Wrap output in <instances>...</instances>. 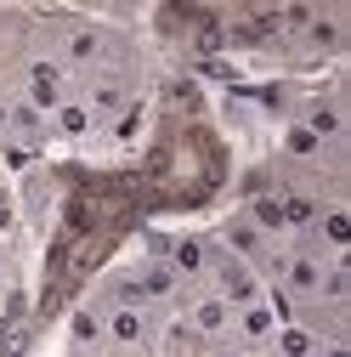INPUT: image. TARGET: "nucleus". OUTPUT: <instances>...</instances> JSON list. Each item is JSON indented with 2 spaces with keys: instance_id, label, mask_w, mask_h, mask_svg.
I'll list each match as a JSON object with an SVG mask.
<instances>
[{
  "instance_id": "f03ea898",
  "label": "nucleus",
  "mask_w": 351,
  "mask_h": 357,
  "mask_svg": "<svg viewBox=\"0 0 351 357\" xmlns=\"http://www.w3.org/2000/svg\"><path fill=\"white\" fill-rule=\"evenodd\" d=\"M6 221H12V204H6V193H0V227H6Z\"/></svg>"
},
{
  "instance_id": "f257e3e1",
  "label": "nucleus",
  "mask_w": 351,
  "mask_h": 357,
  "mask_svg": "<svg viewBox=\"0 0 351 357\" xmlns=\"http://www.w3.org/2000/svg\"><path fill=\"white\" fill-rule=\"evenodd\" d=\"M46 142H52V119L12 97V102H6V130H0V148H12V153H40Z\"/></svg>"
}]
</instances>
